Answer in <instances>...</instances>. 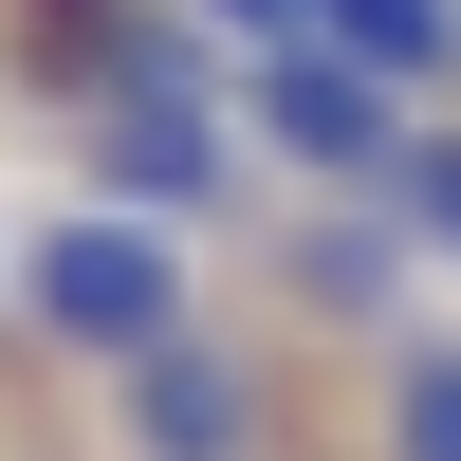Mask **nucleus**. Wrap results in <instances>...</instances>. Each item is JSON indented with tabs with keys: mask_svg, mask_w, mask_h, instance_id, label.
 I'll list each match as a JSON object with an SVG mask.
<instances>
[{
	"mask_svg": "<svg viewBox=\"0 0 461 461\" xmlns=\"http://www.w3.org/2000/svg\"><path fill=\"white\" fill-rule=\"evenodd\" d=\"M19 332L56 369H111V388H130L148 351H185V332H203V295H185V240L167 221H111V203H56L19 240Z\"/></svg>",
	"mask_w": 461,
	"mask_h": 461,
	"instance_id": "1",
	"label": "nucleus"
},
{
	"mask_svg": "<svg viewBox=\"0 0 461 461\" xmlns=\"http://www.w3.org/2000/svg\"><path fill=\"white\" fill-rule=\"evenodd\" d=\"M240 148H258V167H295L314 203H388L406 148H425V111H406L388 74L314 56V37H277V56H240Z\"/></svg>",
	"mask_w": 461,
	"mask_h": 461,
	"instance_id": "2",
	"label": "nucleus"
},
{
	"mask_svg": "<svg viewBox=\"0 0 461 461\" xmlns=\"http://www.w3.org/2000/svg\"><path fill=\"white\" fill-rule=\"evenodd\" d=\"M111 425H130V461H277V369L203 314L185 351H148L130 388H111Z\"/></svg>",
	"mask_w": 461,
	"mask_h": 461,
	"instance_id": "3",
	"label": "nucleus"
},
{
	"mask_svg": "<svg viewBox=\"0 0 461 461\" xmlns=\"http://www.w3.org/2000/svg\"><path fill=\"white\" fill-rule=\"evenodd\" d=\"M369 461H461V332L443 314L369 332Z\"/></svg>",
	"mask_w": 461,
	"mask_h": 461,
	"instance_id": "4",
	"label": "nucleus"
},
{
	"mask_svg": "<svg viewBox=\"0 0 461 461\" xmlns=\"http://www.w3.org/2000/svg\"><path fill=\"white\" fill-rule=\"evenodd\" d=\"M295 37H314V56H351V74H388L406 111L461 93V0H314Z\"/></svg>",
	"mask_w": 461,
	"mask_h": 461,
	"instance_id": "5",
	"label": "nucleus"
},
{
	"mask_svg": "<svg viewBox=\"0 0 461 461\" xmlns=\"http://www.w3.org/2000/svg\"><path fill=\"white\" fill-rule=\"evenodd\" d=\"M388 221H406V258H425V277H461V130H443V111H425V148H406Z\"/></svg>",
	"mask_w": 461,
	"mask_h": 461,
	"instance_id": "6",
	"label": "nucleus"
},
{
	"mask_svg": "<svg viewBox=\"0 0 461 461\" xmlns=\"http://www.w3.org/2000/svg\"><path fill=\"white\" fill-rule=\"evenodd\" d=\"M0 295H19V258H0Z\"/></svg>",
	"mask_w": 461,
	"mask_h": 461,
	"instance_id": "7",
	"label": "nucleus"
}]
</instances>
